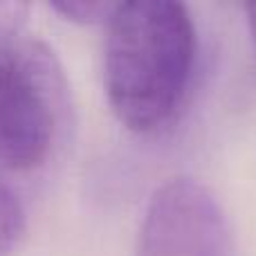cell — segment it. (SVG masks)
I'll use <instances>...</instances> for the list:
<instances>
[{
	"mask_svg": "<svg viewBox=\"0 0 256 256\" xmlns=\"http://www.w3.org/2000/svg\"><path fill=\"white\" fill-rule=\"evenodd\" d=\"M189 9L171 0L120 2L108 20L104 88L112 112L135 132H155L180 112L196 68Z\"/></svg>",
	"mask_w": 256,
	"mask_h": 256,
	"instance_id": "1",
	"label": "cell"
},
{
	"mask_svg": "<svg viewBox=\"0 0 256 256\" xmlns=\"http://www.w3.org/2000/svg\"><path fill=\"white\" fill-rule=\"evenodd\" d=\"M66 115L54 54L14 34L0 38V171H34L52 155Z\"/></svg>",
	"mask_w": 256,
	"mask_h": 256,
	"instance_id": "2",
	"label": "cell"
},
{
	"mask_svg": "<svg viewBox=\"0 0 256 256\" xmlns=\"http://www.w3.org/2000/svg\"><path fill=\"white\" fill-rule=\"evenodd\" d=\"M137 256H232L216 196L189 178L164 182L146 209Z\"/></svg>",
	"mask_w": 256,
	"mask_h": 256,
	"instance_id": "3",
	"label": "cell"
},
{
	"mask_svg": "<svg viewBox=\"0 0 256 256\" xmlns=\"http://www.w3.org/2000/svg\"><path fill=\"white\" fill-rule=\"evenodd\" d=\"M22 230H25V214L20 202L7 186L0 184V256H7L16 248Z\"/></svg>",
	"mask_w": 256,
	"mask_h": 256,
	"instance_id": "4",
	"label": "cell"
},
{
	"mask_svg": "<svg viewBox=\"0 0 256 256\" xmlns=\"http://www.w3.org/2000/svg\"><path fill=\"white\" fill-rule=\"evenodd\" d=\"M120 2H92V0H72V2H56L54 9L58 14L74 22H84V25H94V22H106L117 12Z\"/></svg>",
	"mask_w": 256,
	"mask_h": 256,
	"instance_id": "5",
	"label": "cell"
}]
</instances>
